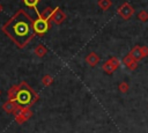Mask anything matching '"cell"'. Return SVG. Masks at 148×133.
<instances>
[{
    "instance_id": "8fae6325",
    "label": "cell",
    "mask_w": 148,
    "mask_h": 133,
    "mask_svg": "<svg viewBox=\"0 0 148 133\" xmlns=\"http://www.w3.org/2000/svg\"><path fill=\"white\" fill-rule=\"evenodd\" d=\"M53 10H54V8H52V7H46V8L42 12V14L39 13V16H40L42 19L46 20V21H50V20H51V16H52V14H53Z\"/></svg>"
},
{
    "instance_id": "7402d4cb",
    "label": "cell",
    "mask_w": 148,
    "mask_h": 133,
    "mask_svg": "<svg viewBox=\"0 0 148 133\" xmlns=\"http://www.w3.org/2000/svg\"><path fill=\"white\" fill-rule=\"evenodd\" d=\"M136 67H138V61H133L132 64H130V65L127 66V68H128V69H131V71L136 69Z\"/></svg>"
},
{
    "instance_id": "5bb4252c",
    "label": "cell",
    "mask_w": 148,
    "mask_h": 133,
    "mask_svg": "<svg viewBox=\"0 0 148 133\" xmlns=\"http://www.w3.org/2000/svg\"><path fill=\"white\" fill-rule=\"evenodd\" d=\"M102 69H103V71H104L106 74H112V73L116 71V69L113 68V66H112V65H111V64H110L108 60L103 62V65H102Z\"/></svg>"
},
{
    "instance_id": "ffe728a7",
    "label": "cell",
    "mask_w": 148,
    "mask_h": 133,
    "mask_svg": "<svg viewBox=\"0 0 148 133\" xmlns=\"http://www.w3.org/2000/svg\"><path fill=\"white\" fill-rule=\"evenodd\" d=\"M138 17H139V20H140V21L146 22V21H148V13H147L146 10H141V12H139Z\"/></svg>"
},
{
    "instance_id": "d6986e66",
    "label": "cell",
    "mask_w": 148,
    "mask_h": 133,
    "mask_svg": "<svg viewBox=\"0 0 148 133\" xmlns=\"http://www.w3.org/2000/svg\"><path fill=\"white\" fill-rule=\"evenodd\" d=\"M121 61H123V64H124V65H125V66L127 67V66H128L130 64H132V62H133V61H135V60H134V59H133V58L131 57V54L128 53L127 56H125V57L123 58V60H121Z\"/></svg>"
},
{
    "instance_id": "e0dca14e",
    "label": "cell",
    "mask_w": 148,
    "mask_h": 133,
    "mask_svg": "<svg viewBox=\"0 0 148 133\" xmlns=\"http://www.w3.org/2000/svg\"><path fill=\"white\" fill-rule=\"evenodd\" d=\"M118 89H119V91L120 93H127L128 91V89H130V86H128V83L127 82H125V81H121L119 84H118Z\"/></svg>"
},
{
    "instance_id": "ba28073f",
    "label": "cell",
    "mask_w": 148,
    "mask_h": 133,
    "mask_svg": "<svg viewBox=\"0 0 148 133\" xmlns=\"http://www.w3.org/2000/svg\"><path fill=\"white\" fill-rule=\"evenodd\" d=\"M130 54H131V57H132V58H133L135 61H139V60H141V59L143 58L142 52H141V46H139V45L134 46V47L131 50Z\"/></svg>"
},
{
    "instance_id": "6da1fadb",
    "label": "cell",
    "mask_w": 148,
    "mask_h": 133,
    "mask_svg": "<svg viewBox=\"0 0 148 133\" xmlns=\"http://www.w3.org/2000/svg\"><path fill=\"white\" fill-rule=\"evenodd\" d=\"M1 30L18 47H24L34 38V20L23 9L17 10L1 28Z\"/></svg>"
},
{
    "instance_id": "52a82bcc",
    "label": "cell",
    "mask_w": 148,
    "mask_h": 133,
    "mask_svg": "<svg viewBox=\"0 0 148 133\" xmlns=\"http://www.w3.org/2000/svg\"><path fill=\"white\" fill-rule=\"evenodd\" d=\"M17 105H18V104H17L15 101L8 99L7 102H5V103L2 104V109H3V111L7 112V113H14L15 109L17 108Z\"/></svg>"
},
{
    "instance_id": "8992f818",
    "label": "cell",
    "mask_w": 148,
    "mask_h": 133,
    "mask_svg": "<svg viewBox=\"0 0 148 133\" xmlns=\"http://www.w3.org/2000/svg\"><path fill=\"white\" fill-rule=\"evenodd\" d=\"M99 60H101V58H99V56H98L96 52H90V53L86 57V62H87L89 66H91V67L96 66V65L99 62Z\"/></svg>"
},
{
    "instance_id": "277c9868",
    "label": "cell",
    "mask_w": 148,
    "mask_h": 133,
    "mask_svg": "<svg viewBox=\"0 0 148 133\" xmlns=\"http://www.w3.org/2000/svg\"><path fill=\"white\" fill-rule=\"evenodd\" d=\"M118 15L123 19V20H128V19H131L132 16H133V14H134V8H133V6L131 5V3H128V2H125V3H123L119 8H118Z\"/></svg>"
},
{
    "instance_id": "5b68a950",
    "label": "cell",
    "mask_w": 148,
    "mask_h": 133,
    "mask_svg": "<svg viewBox=\"0 0 148 133\" xmlns=\"http://www.w3.org/2000/svg\"><path fill=\"white\" fill-rule=\"evenodd\" d=\"M65 19H66V14L59 7H54V10H53L50 22H53L54 24H61L65 21Z\"/></svg>"
},
{
    "instance_id": "3957f363",
    "label": "cell",
    "mask_w": 148,
    "mask_h": 133,
    "mask_svg": "<svg viewBox=\"0 0 148 133\" xmlns=\"http://www.w3.org/2000/svg\"><path fill=\"white\" fill-rule=\"evenodd\" d=\"M36 14H37V19L34 20V32L35 35H38V36H43L45 35L49 29H50V21H46L44 19H42L39 16V12L38 9L35 10Z\"/></svg>"
},
{
    "instance_id": "7a4b0ae2",
    "label": "cell",
    "mask_w": 148,
    "mask_h": 133,
    "mask_svg": "<svg viewBox=\"0 0 148 133\" xmlns=\"http://www.w3.org/2000/svg\"><path fill=\"white\" fill-rule=\"evenodd\" d=\"M18 86H20V90H18V94L15 99V102L18 105H22V106L29 105L30 106L39 99V95L27 82H21Z\"/></svg>"
},
{
    "instance_id": "ac0fdd59",
    "label": "cell",
    "mask_w": 148,
    "mask_h": 133,
    "mask_svg": "<svg viewBox=\"0 0 148 133\" xmlns=\"http://www.w3.org/2000/svg\"><path fill=\"white\" fill-rule=\"evenodd\" d=\"M108 61L113 66V68H114V69H117V68L120 66V60H119L117 57H111L110 59H108Z\"/></svg>"
},
{
    "instance_id": "9c48e42d",
    "label": "cell",
    "mask_w": 148,
    "mask_h": 133,
    "mask_svg": "<svg viewBox=\"0 0 148 133\" xmlns=\"http://www.w3.org/2000/svg\"><path fill=\"white\" fill-rule=\"evenodd\" d=\"M18 90H20V86H18V84H17V86H13V87H10L9 90H8V93H7V95H8V99H10V101H15V99H16V96H17V94H18Z\"/></svg>"
},
{
    "instance_id": "30bf717a",
    "label": "cell",
    "mask_w": 148,
    "mask_h": 133,
    "mask_svg": "<svg viewBox=\"0 0 148 133\" xmlns=\"http://www.w3.org/2000/svg\"><path fill=\"white\" fill-rule=\"evenodd\" d=\"M34 52H35V54H36L37 57L42 58V57H44V56L47 53V49L45 47V45H43V44H38V45H36Z\"/></svg>"
},
{
    "instance_id": "9a60e30c",
    "label": "cell",
    "mask_w": 148,
    "mask_h": 133,
    "mask_svg": "<svg viewBox=\"0 0 148 133\" xmlns=\"http://www.w3.org/2000/svg\"><path fill=\"white\" fill-rule=\"evenodd\" d=\"M52 82H53V77H52L50 74H45V75L42 77V84H43L44 87H49Z\"/></svg>"
},
{
    "instance_id": "44dd1931",
    "label": "cell",
    "mask_w": 148,
    "mask_h": 133,
    "mask_svg": "<svg viewBox=\"0 0 148 133\" xmlns=\"http://www.w3.org/2000/svg\"><path fill=\"white\" fill-rule=\"evenodd\" d=\"M141 52H142L143 58H145V57H148V46H146V45L141 46Z\"/></svg>"
},
{
    "instance_id": "cb8c5ba5",
    "label": "cell",
    "mask_w": 148,
    "mask_h": 133,
    "mask_svg": "<svg viewBox=\"0 0 148 133\" xmlns=\"http://www.w3.org/2000/svg\"><path fill=\"white\" fill-rule=\"evenodd\" d=\"M0 96H1V90H0Z\"/></svg>"
},
{
    "instance_id": "2e32d148",
    "label": "cell",
    "mask_w": 148,
    "mask_h": 133,
    "mask_svg": "<svg viewBox=\"0 0 148 133\" xmlns=\"http://www.w3.org/2000/svg\"><path fill=\"white\" fill-rule=\"evenodd\" d=\"M22 1L27 7H30V8H34L35 10H37V5H38L39 0H22Z\"/></svg>"
},
{
    "instance_id": "603a6c76",
    "label": "cell",
    "mask_w": 148,
    "mask_h": 133,
    "mask_svg": "<svg viewBox=\"0 0 148 133\" xmlns=\"http://www.w3.org/2000/svg\"><path fill=\"white\" fill-rule=\"evenodd\" d=\"M1 9H2V7H1V5H0V12H1Z\"/></svg>"
},
{
    "instance_id": "7c38bea8",
    "label": "cell",
    "mask_w": 148,
    "mask_h": 133,
    "mask_svg": "<svg viewBox=\"0 0 148 133\" xmlns=\"http://www.w3.org/2000/svg\"><path fill=\"white\" fill-rule=\"evenodd\" d=\"M18 114H20V113H18ZM21 114L23 116V118H24L25 120L30 119V118L32 117V111H31L30 106H29V105L23 106V109H22V111H21ZM16 116H17V114H16Z\"/></svg>"
},
{
    "instance_id": "4fadbf2b",
    "label": "cell",
    "mask_w": 148,
    "mask_h": 133,
    "mask_svg": "<svg viewBox=\"0 0 148 133\" xmlns=\"http://www.w3.org/2000/svg\"><path fill=\"white\" fill-rule=\"evenodd\" d=\"M97 3H98V6H99V8L102 10H108L112 6V1L111 0H98Z\"/></svg>"
}]
</instances>
